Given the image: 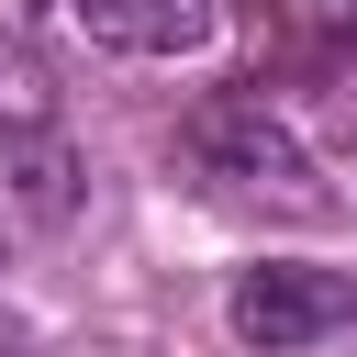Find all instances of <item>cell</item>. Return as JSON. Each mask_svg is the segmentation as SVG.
<instances>
[{"mask_svg": "<svg viewBox=\"0 0 357 357\" xmlns=\"http://www.w3.org/2000/svg\"><path fill=\"white\" fill-rule=\"evenodd\" d=\"M223 312H234L245 346L290 357V346H324L335 324H357V279H346V268H301V257H279V268H245Z\"/></svg>", "mask_w": 357, "mask_h": 357, "instance_id": "1", "label": "cell"}, {"mask_svg": "<svg viewBox=\"0 0 357 357\" xmlns=\"http://www.w3.org/2000/svg\"><path fill=\"white\" fill-rule=\"evenodd\" d=\"M178 145H190V167H201V178H223V190H268V178H301V145L268 123V100H234V89H223V100H201Z\"/></svg>", "mask_w": 357, "mask_h": 357, "instance_id": "2", "label": "cell"}, {"mask_svg": "<svg viewBox=\"0 0 357 357\" xmlns=\"http://www.w3.org/2000/svg\"><path fill=\"white\" fill-rule=\"evenodd\" d=\"M67 11H78V33L112 45V56H190V45L212 33V0H67Z\"/></svg>", "mask_w": 357, "mask_h": 357, "instance_id": "3", "label": "cell"}, {"mask_svg": "<svg viewBox=\"0 0 357 357\" xmlns=\"http://www.w3.org/2000/svg\"><path fill=\"white\" fill-rule=\"evenodd\" d=\"M45 112H56V100H45V67L0 33V134H45Z\"/></svg>", "mask_w": 357, "mask_h": 357, "instance_id": "4", "label": "cell"}, {"mask_svg": "<svg viewBox=\"0 0 357 357\" xmlns=\"http://www.w3.org/2000/svg\"><path fill=\"white\" fill-rule=\"evenodd\" d=\"M67 178H78V167H67L56 145H33V190H22V201H33V212H67Z\"/></svg>", "mask_w": 357, "mask_h": 357, "instance_id": "5", "label": "cell"}, {"mask_svg": "<svg viewBox=\"0 0 357 357\" xmlns=\"http://www.w3.org/2000/svg\"><path fill=\"white\" fill-rule=\"evenodd\" d=\"M312 22H324V33H346V22H357V0H312Z\"/></svg>", "mask_w": 357, "mask_h": 357, "instance_id": "6", "label": "cell"}, {"mask_svg": "<svg viewBox=\"0 0 357 357\" xmlns=\"http://www.w3.org/2000/svg\"><path fill=\"white\" fill-rule=\"evenodd\" d=\"M0 357H11V324H0Z\"/></svg>", "mask_w": 357, "mask_h": 357, "instance_id": "7", "label": "cell"}]
</instances>
